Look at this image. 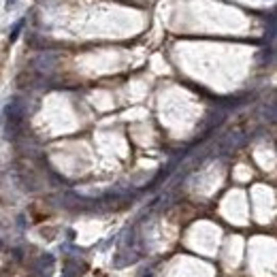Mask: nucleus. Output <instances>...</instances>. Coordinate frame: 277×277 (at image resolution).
Masks as SVG:
<instances>
[{
  "label": "nucleus",
  "mask_w": 277,
  "mask_h": 277,
  "mask_svg": "<svg viewBox=\"0 0 277 277\" xmlns=\"http://www.w3.org/2000/svg\"><path fill=\"white\" fill-rule=\"evenodd\" d=\"M5 135L11 139L17 135V130L21 126V119H23V105L19 98H13L7 107H5Z\"/></svg>",
  "instance_id": "nucleus-1"
},
{
  "label": "nucleus",
  "mask_w": 277,
  "mask_h": 277,
  "mask_svg": "<svg viewBox=\"0 0 277 277\" xmlns=\"http://www.w3.org/2000/svg\"><path fill=\"white\" fill-rule=\"evenodd\" d=\"M34 66H37L41 73H49V70L56 66V54H41L37 60H34Z\"/></svg>",
  "instance_id": "nucleus-2"
},
{
  "label": "nucleus",
  "mask_w": 277,
  "mask_h": 277,
  "mask_svg": "<svg viewBox=\"0 0 277 277\" xmlns=\"http://www.w3.org/2000/svg\"><path fill=\"white\" fill-rule=\"evenodd\" d=\"M86 271V264H81L79 260H68L64 267V277H79Z\"/></svg>",
  "instance_id": "nucleus-3"
},
{
  "label": "nucleus",
  "mask_w": 277,
  "mask_h": 277,
  "mask_svg": "<svg viewBox=\"0 0 277 277\" xmlns=\"http://www.w3.org/2000/svg\"><path fill=\"white\" fill-rule=\"evenodd\" d=\"M21 28H23V19L15 21V26H13V32H11V34H9V41H11V43H15V41H17V37H19V32H21Z\"/></svg>",
  "instance_id": "nucleus-4"
},
{
  "label": "nucleus",
  "mask_w": 277,
  "mask_h": 277,
  "mask_svg": "<svg viewBox=\"0 0 277 277\" xmlns=\"http://www.w3.org/2000/svg\"><path fill=\"white\" fill-rule=\"evenodd\" d=\"M15 3H17V0H7V3H5V7H7V9H11V7H13Z\"/></svg>",
  "instance_id": "nucleus-5"
}]
</instances>
